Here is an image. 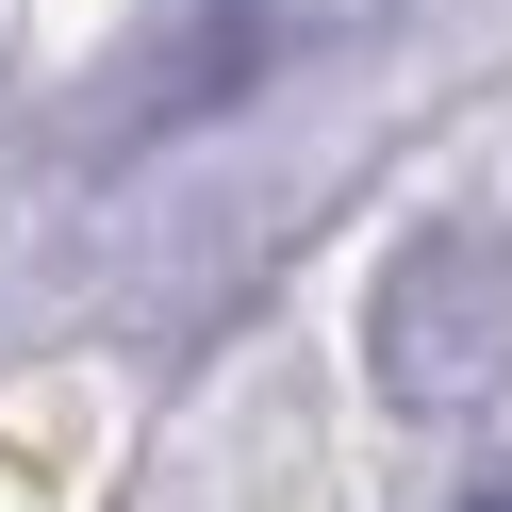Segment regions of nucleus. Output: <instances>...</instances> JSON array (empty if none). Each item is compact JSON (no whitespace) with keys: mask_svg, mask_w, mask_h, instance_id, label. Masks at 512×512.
<instances>
[{"mask_svg":"<svg viewBox=\"0 0 512 512\" xmlns=\"http://www.w3.org/2000/svg\"><path fill=\"white\" fill-rule=\"evenodd\" d=\"M248 67H265V17H248V0H199V17L166 34V67H149V83H116V149H133V133H166V116H199V100H232Z\"/></svg>","mask_w":512,"mask_h":512,"instance_id":"obj_2","label":"nucleus"},{"mask_svg":"<svg viewBox=\"0 0 512 512\" xmlns=\"http://www.w3.org/2000/svg\"><path fill=\"white\" fill-rule=\"evenodd\" d=\"M446 512H512V463H496V479H463V496H446Z\"/></svg>","mask_w":512,"mask_h":512,"instance_id":"obj_3","label":"nucleus"},{"mask_svg":"<svg viewBox=\"0 0 512 512\" xmlns=\"http://www.w3.org/2000/svg\"><path fill=\"white\" fill-rule=\"evenodd\" d=\"M364 364L397 413H479L512 380V248L496 232H413L364 298Z\"/></svg>","mask_w":512,"mask_h":512,"instance_id":"obj_1","label":"nucleus"}]
</instances>
